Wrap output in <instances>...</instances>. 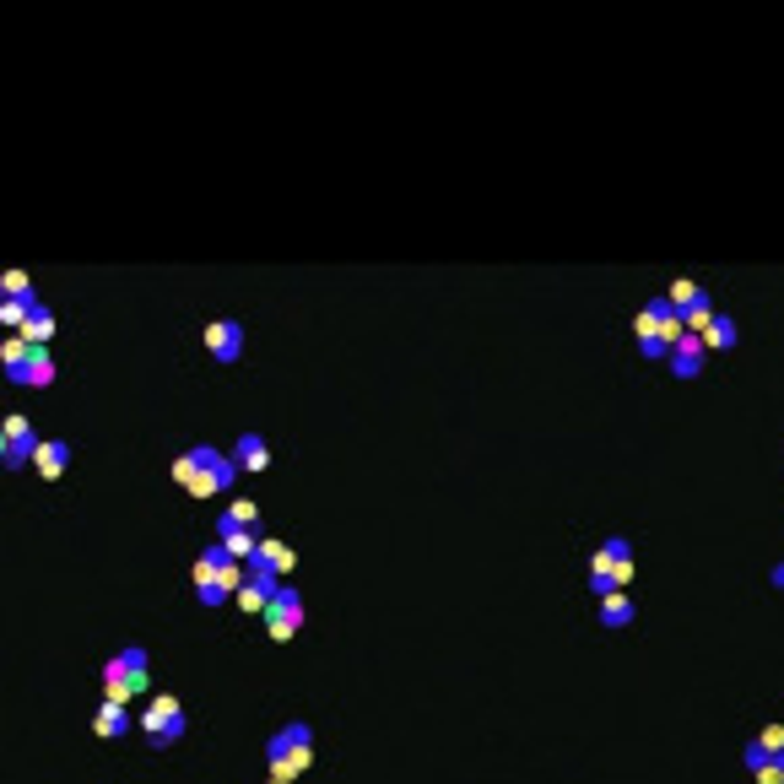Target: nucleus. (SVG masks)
I'll return each mask as SVG.
<instances>
[{"instance_id": "12", "label": "nucleus", "mask_w": 784, "mask_h": 784, "mask_svg": "<svg viewBox=\"0 0 784 784\" xmlns=\"http://www.w3.org/2000/svg\"><path fill=\"white\" fill-rule=\"evenodd\" d=\"M703 357H709V347H703V336L698 330H687V336H676V347H671V374L676 379H698L703 374Z\"/></svg>"}, {"instance_id": "23", "label": "nucleus", "mask_w": 784, "mask_h": 784, "mask_svg": "<svg viewBox=\"0 0 784 784\" xmlns=\"http://www.w3.org/2000/svg\"><path fill=\"white\" fill-rule=\"evenodd\" d=\"M0 298H22V303H38V292L28 282V271H6L0 276Z\"/></svg>"}, {"instance_id": "17", "label": "nucleus", "mask_w": 784, "mask_h": 784, "mask_svg": "<svg viewBox=\"0 0 784 784\" xmlns=\"http://www.w3.org/2000/svg\"><path fill=\"white\" fill-rule=\"evenodd\" d=\"M698 336H703V347H709V352H725V347H736V336H741V330H736V320H730V314L714 309L709 320H703Z\"/></svg>"}, {"instance_id": "6", "label": "nucleus", "mask_w": 784, "mask_h": 784, "mask_svg": "<svg viewBox=\"0 0 784 784\" xmlns=\"http://www.w3.org/2000/svg\"><path fill=\"white\" fill-rule=\"evenodd\" d=\"M38 444H44V438H38V428L22 417V411H11L6 428H0V460H6V471H22V465H33V460H38Z\"/></svg>"}, {"instance_id": "13", "label": "nucleus", "mask_w": 784, "mask_h": 784, "mask_svg": "<svg viewBox=\"0 0 784 784\" xmlns=\"http://www.w3.org/2000/svg\"><path fill=\"white\" fill-rule=\"evenodd\" d=\"M741 763H747V774L757 784H784V752H763L757 741H747V747H741Z\"/></svg>"}, {"instance_id": "21", "label": "nucleus", "mask_w": 784, "mask_h": 784, "mask_svg": "<svg viewBox=\"0 0 784 784\" xmlns=\"http://www.w3.org/2000/svg\"><path fill=\"white\" fill-rule=\"evenodd\" d=\"M22 336H28L33 347H49V341H55V314H49L44 303H38V309L28 314V325H22Z\"/></svg>"}, {"instance_id": "24", "label": "nucleus", "mask_w": 784, "mask_h": 784, "mask_svg": "<svg viewBox=\"0 0 784 784\" xmlns=\"http://www.w3.org/2000/svg\"><path fill=\"white\" fill-rule=\"evenodd\" d=\"M38 303H44V298H38ZM38 303H22V298H0V325H17V330H22V325H28V314L38 309Z\"/></svg>"}, {"instance_id": "19", "label": "nucleus", "mask_w": 784, "mask_h": 784, "mask_svg": "<svg viewBox=\"0 0 784 784\" xmlns=\"http://www.w3.org/2000/svg\"><path fill=\"white\" fill-rule=\"evenodd\" d=\"M92 730H98V736H125L130 730V709L125 703H114V698H103V709H98V720H92Z\"/></svg>"}, {"instance_id": "11", "label": "nucleus", "mask_w": 784, "mask_h": 784, "mask_svg": "<svg viewBox=\"0 0 784 784\" xmlns=\"http://www.w3.org/2000/svg\"><path fill=\"white\" fill-rule=\"evenodd\" d=\"M103 693H109L114 703H130V698H141V693H146V676L130 671V660H125V655H114L109 666H103Z\"/></svg>"}, {"instance_id": "28", "label": "nucleus", "mask_w": 784, "mask_h": 784, "mask_svg": "<svg viewBox=\"0 0 784 784\" xmlns=\"http://www.w3.org/2000/svg\"><path fill=\"white\" fill-rule=\"evenodd\" d=\"M768 584H774V590H784V563H774V574H768Z\"/></svg>"}, {"instance_id": "7", "label": "nucleus", "mask_w": 784, "mask_h": 784, "mask_svg": "<svg viewBox=\"0 0 784 784\" xmlns=\"http://www.w3.org/2000/svg\"><path fill=\"white\" fill-rule=\"evenodd\" d=\"M303 617H309V611H303V595L292 590V584H282V590L271 595V606H265V633H271L276 644H287L292 633L303 628Z\"/></svg>"}, {"instance_id": "29", "label": "nucleus", "mask_w": 784, "mask_h": 784, "mask_svg": "<svg viewBox=\"0 0 784 784\" xmlns=\"http://www.w3.org/2000/svg\"><path fill=\"white\" fill-rule=\"evenodd\" d=\"M271 784H287V779H271Z\"/></svg>"}, {"instance_id": "16", "label": "nucleus", "mask_w": 784, "mask_h": 784, "mask_svg": "<svg viewBox=\"0 0 784 784\" xmlns=\"http://www.w3.org/2000/svg\"><path fill=\"white\" fill-rule=\"evenodd\" d=\"M55 357H49V347H33L28 352V363H22V379L17 384H28V390H49V384H55Z\"/></svg>"}, {"instance_id": "27", "label": "nucleus", "mask_w": 784, "mask_h": 784, "mask_svg": "<svg viewBox=\"0 0 784 784\" xmlns=\"http://www.w3.org/2000/svg\"><path fill=\"white\" fill-rule=\"evenodd\" d=\"M757 747H763V752H784V730H779V725H768L763 736H757Z\"/></svg>"}, {"instance_id": "20", "label": "nucleus", "mask_w": 784, "mask_h": 784, "mask_svg": "<svg viewBox=\"0 0 784 784\" xmlns=\"http://www.w3.org/2000/svg\"><path fill=\"white\" fill-rule=\"evenodd\" d=\"M249 563H265L271 574H287V568H292V547H287V541H276V536H265L260 552L249 557Z\"/></svg>"}, {"instance_id": "26", "label": "nucleus", "mask_w": 784, "mask_h": 784, "mask_svg": "<svg viewBox=\"0 0 784 784\" xmlns=\"http://www.w3.org/2000/svg\"><path fill=\"white\" fill-rule=\"evenodd\" d=\"M639 352L649 357V363H655V357L666 363V357H671V341H666V336H639Z\"/></svg>"}, {"instance_id": "25", "label": "nucleus", "mask_w": 784, "mask_h": 784, "mask_svg": "<svg viewBox=\"0 0 784 784\" xmlns=\"http://www.w3.org/2000/svg\"><path fill=\"white\" fill-rule=\"evenodd\" d=\"M222 514H228L233 525H249V530H260V509H255V503H249V498H228V509H222Z\"/></svg>"}, {"instance_id": "4", "label": "nucleus", "mask_w": 784, "mask_h": 784, "mask_svg": "<svg viewBox=\"0 0 784 784\" xmlns=\"http://www.w3.org/2000/svg\"><path fill=\"white\" fill-rule=\"evenodd\" d=\"M633 579V541L628 536H606L595 547V563H590V590L595 595H611Z\"/></svg>"}, {"instance_id": "9", "label": "nucleus", "mask_w": 784, "mask_h": 784, "mask_svg": "<svg viewBox=\"0 0 784 784\" xmlns=\"http://www.w3.org/2000/svg\"><path fill=\"white\" fill-rule=\"evenodd\" d=\"M666 298L676 303V309H682V325H687V330H703V320H709V314H714V303H709V287L687 282V276H682V282H671V292H666Z\"/></svg>"}, {"instance_id": "8", "label": "nucleus", "mask_w": 784, "mask_h": 784, "mask_svg": "<svg viewBox=\"0 0 784 784\" xmlns=\"http://www.w3.org/2000/svg\"><path fill=\"white\" fill-rule=\"evenodd\" d=\"M282 590V574H271L265 563H244V584H238V606L265 617V606H271V595Z\"/></svg>"}, {"instance_id": "1", "label": "nucleus", "mask_w": 784, "mask_h": 784, "mask_svg": "<svg viewBox=\"0 0 784 784\" xmlns=\"http://www.w3.org/2000/svg\"><path fill=\"white\" fill-rule=\"evenodd\" d=\"M174 482H179L190 498L233 493V482H238V460H233V455H222L217 444H190V449H184V455L174 460Z\"/></svg>"}, {"instance_id": "10", "label": "nucleus", "mask_w": 784, "mask_h": 784, "mask_svg": "<svg viewBox=\"0 0 784 784\" xmlns=\"http://www.w3.org/2000/svg\"><path fill=\"white\" fill-rule=\"evenodd\" d=\"M206 352L217 357V363H238V357H244V325H238L233 314L211 320L206 325Z\"/></svg>"}, {"instance_id": "2", "label": "nucleus", "mask_w": 784, "mask_h": 784, "mask_svg": "<svg viewBox=\"0 0 784 784\" xmlns=\"http://www.w3.org/2000/svg\"><path fill=\"white\" fill-rule=\"evenodd\" d=\"M238 584H244V563L222 547V541H211V547L195 557V601L217 611L222 601H233Z\"/></svg>"}, {"instance_id": "15", "label": "nucleus", "mask_w": 784, "mask_h": 784, "mask_svg": "<svg viewBox=\"0 0 784 784\" xmlns=\"http://www.w3.org/2000/svg\"><path fill=\"white\" fill-rule=\"evenodd\" d=\"M33 465H38V476H44V482H60L65 465H71V444H65V438H44Z\"/></svg>"}, {"instance_id": "3", "label": "nucleus", "mask_w": 784, "mask_h": 784, "mask_svg": "<svg viewBox=\"0 0 784 784\" xmlns=\"http://www.w3.org/2000/svg\"><path fill=\"white\" fill-rule=\"evenodd\" d=\"M314 763V730L309 720H287L282 730H271V741H265V768H271V779H298L309 774Z\"/></svg>"}, {"instance_id": "5", "label": "nucleus", "mask_w": 784, "mask_h": 784, "mask_svg": "<svg viewBox=\"0 0 784 784\" xmlns=\"http://www.w3.org/2000/svg\"><path fill=\"white\" fill-rule=\"evenodd\" d=\"M141 730L152 747H174V741H184V730H190V714H184L179 698H152L141 714Z\"/></svg>"}, {"instance_id": "18", "label": "nucleus", "mask_w": 784, "mask_h": 784, "mask_svg": "<svg viewBox=\"0 0 784 784\" xmlns=\"http://www.w3.org/2000/svg\"><path fill=\"white\" fill-rule=\"evenodd\" d=\"M633 617H639V606H633V595H628V590L601 595V628H628Z\"/></svg>"}, {"instance_id": "22", "label": "nucleus", "mask_w": 784, "mask_h": 784, "mask_svg": "<svg viewBox=\"0 0 784 784\" xmlns=\"http://www.w3.org/2000/svg\"><path fill=\"white\" fill-rule=\"evenodd\" d=\"M28 352H33L28 336H11L6 347H0V363H6V379H11V384L22 379V363H28Z\"/></svg>"}, {"instance_id": "14", "label": "nucleus", "mask_w": 784, "mask_h": 784, "mask_svg": "<svg viewBox=\"0 0 784 784\" xmlns=\"http://www.w3.org/2000/svg\"><path fill=\"white\" fill-rule=\"evenodd\" d=\"M233 460H238V471L260 476L265 465H271V449H265L260 433H238V438H233Z\"/></svg>"}]
</instances>
